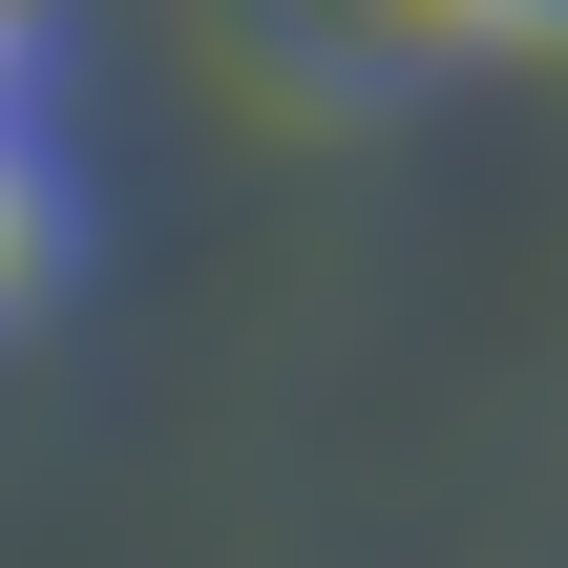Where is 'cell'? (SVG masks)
Masks as SVG:
<instances>
[{"mask_svg": "<svg viewBox=\"0 0 568 568\" xmlns=\"http://www.w3.org/2000/svg\"><path fill=\"white\" fill-rule=\"evenodd\" d=\"M253 21H274V63L337 84V105H400V84H443L464 42H506V0H253Z\"/></svg>", "mask_w": 568, "mask_h": 568, "instance_id": "6da1fadb", "label": "cell"}, {"mask_svg": "<svg viewBox=\"0 0 568 568\" xmlns=\"http://www.w3.org/2000/svg\"><path fill=\"white\" fill-rule=\"evenodd\" d=\"M63 274V169H42V126H0V316Z\"/></svg>", "mask_w": 568, "mask_h": 568, "instance_id": "7a4b0ae2", "label": "cell"}, {"mask_svg": "<svg viewBox=\"0 0 568 568\" xmlns=\"http://www.w3.org/2000/svg\"><path fill=\"white\" fill-rule=\"evenodd\" d=\"M21 84H42V0H0V126H21Z\"/></svg>", "mask_w": 568, "mask_h": 568, "instance_id": "3957f363", "label": "cell"}, {"mask_svg": "<svg viewBox=\"0 0 568 568\" xmlns=\"http://www.w3.org/2000/svg\"><path fill=\"white\" fill-rule=\"evenodd\" d=\"M506 21H527V42H568V0H506Z\"/></svg>", "mask_w": 568, "mask_h": 568, "instance_id": "277c9868", "label": "cell"}]
</instances>
